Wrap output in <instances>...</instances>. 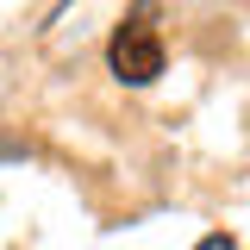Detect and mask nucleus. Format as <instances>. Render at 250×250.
<instances>
[{
  "label": "nucleus",
  "mask_w": 250,
  "mask_h": 250,
  "mask_svg": "<svg viewBox=\"0 0 250 250\" xmlns=\"http://www.w3.org/2000/svg\"><path fill=\"white\" fill-rule=\"evenodd\" d=\"M150 13H156V6L144 0V6H138V19H131V25H119L113 50H106V62H113V75H119L125 88H150L156 75H163V38L144 25Z\"/></svg>",
  "instance_id": "1"
},
{
  "label": "nucleus",
  "mask_w": 250,
  "mask_h": 250,
  "mask_svg": "<svg viewBox=\"0 0 250 250\" xmlns=\"http://www.w3.org/2000/svg\"><path fill=\"white\" fill-rule=\"evenodd\" d=\"M194 250H238V244H231L225 231H213V238H200V244H194Z\"/></svg>",
  "instance_id": "2"
}]
</instances>
